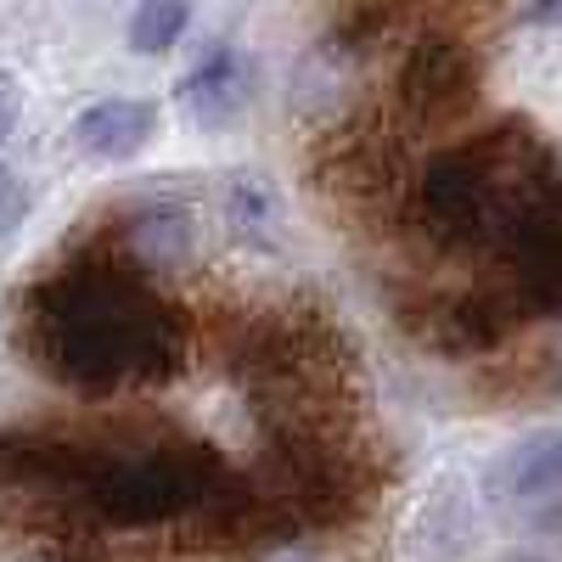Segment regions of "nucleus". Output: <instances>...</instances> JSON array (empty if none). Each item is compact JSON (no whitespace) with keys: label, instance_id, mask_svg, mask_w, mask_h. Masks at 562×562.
Returning a JSON list of instances; mask_svg holds the SVG:
<instances>
[{"label":"nucleus","instance_id":"nucleus-1","mask_svg":"<svg viewBox=\"0 0 562 562\" xmlns=\"http://www.w3.org/2000/svg\"><path fill=\"white\" fill-rule=\"evenodd\" d=\"M12 338L68 394L113 400L186 366V310L153 288L124 243H85L18 293Z\"/></svg>","mask_w":562,"mask_h":562},{"label":"nucleus","instance_id":"nucleus-2","mask_svg":"<svg viewBox=\"0 0 562 562\" xmlns=\"http://www.w3.org/2000/svg\"><path fill=\"white\" fill-rule=\"evenodd\" d=\"M231 473L209 439H192L175 422L124 416L79 434L74 512L108 529H158L198 512Z\"/></svg>","mask_w":562,"mask_h":562},{"label":"nucleus","instance_id":"nucleus-3","mask_svg":"<svg viewBox=\"0 0 562 562\" xmlns=\"http://www.w3.org/2000/svg\"><path fill=\"white\" fill-rule=\"evenodd\" d=\"M243 394L270 428L288 422H344L349 383H355V355L326 310L288 304L243 326L237 355H231Z\"/></svg>","mask_w":562,"mask_h":562},{"label":"nucleus","instance_id":"nucleus-4","mask_svg":"<svg viewBox=\"0 0 562 562\" xmlns=\"http://www.w3.org/2000/svg\"><path fill=\"white\" fill-rule=\"evenodd\" d=\"M529 147L535 130L524 119L490 124L456 147H439L405 186V225L416 231V243H428L434 254H490L512 175Z\"/></svg>","mask_w":562,"mask_h":562},{"label":"nucleus","instance_id":"nucleus-5","mask_svg":"<svg viewBox=\"0 0 562 562\" xmlns=\"http://www.w3.org/2000/svg\"><path fill=\"white\" fill-rule=\"evenodd\" d=\"M259 484L276 495V506L299 529H349L371 506V490H378L366 456L344 434V422H288V428H270Z\"/></svg>","mask_w":562,"mask_h":562},{"label":"nucleus","instance_id":"nucleus-6","mask_svg":"<svg viewBox=\"0 0 562 562\" xmlns=\"http://www.w3.org/2000/svg\"><path fill=\"white\" fill-rule=\"evenodd\" d=\"M394 315L422 349L450 360L495 355L529 321L512 288H411L394 299Z\"/></svg>","mask_w":562,"mask_h":562},{"label":"nucleus","instance_id":"nucleus-7","mask_svg":"<svg viewBox=\"0 0 562 562\" xmlns=\"http://www.w3.org/2000/svg\"><path fill=\"white\" fill-rule=\"evenodd\" d=\"M479 85H484L479 52L461 34L434 29L405 52V63L394 74V108L411 130H450L456 119L473 113Z\"/></svg>","mask_w":562,"mask_h":562},{"label":"nucleus","instance_id":"nucleus-8","mask_svg":"<svg viewBox=\"0 0 562 562\" xmlns=\"http://www.w3.org/2000/svg\"><path fill=\"white\" fill-rule=\"evenodd\" d=\"M153 135H158V102H140V97H108L74 119V147L108 164L135 158Z\"/></svg>","mask_w":562,"mask_h":562},{"label":"nucleus","instance_id":"nucleus-9","mask_svg":"<svg viewBox=\"0 0 562 562\" xmlns=\"http://www.w3.org/2000/svg\"><path fill=\"white\" fill-rule=\"evenodd\" d=\"M495 490L506 501H546L562 490V428L529 434L524 445H512L495 467Z\"/></svg>","mask_w":562,"mask_h":562},{"label":"nucleus","instance_id":"nucleus-10","mask_svg":"<svg viewBox=\"0 0 562 562\" xmlns=\"http://www.w3.org/2000/svg\"><path fill=\"white\" fill-rule=\"evenodd\" d=\"M243 97H248V68H243L237 52H214L198 74H186V79H180V102H186V113H192L198 124H209V130L237 113Z\"/></svg>","mask_w":562,"mask_h":562},{"label":"nucleus","instance_id":"nucleus-11","mask_svg":"<svg viewBox=\"0 0 562 562\" xmlns=\"http://www.w3.org/2000/svg\"><path fill=\"white\" fill-rule=\"evenodd\" d=\"M186 237H192V220H186V209L180 203H164V198H153V203H140V209H130V220H124V248L147 265V270H158V265H169V259H180L186 254Z\"/></svg>","mask_w":562,"mask_h":562},{"label":"nucleus","instance_id":"nucleus-12","mask_svg":"<svg viewBox=\"0 0 562 562\" xmlns=\"http://www.w3.org/2000/svg\"><path fill=\"white\" fill-rule=\"evenodd\" d=\"M186 23H192V0H140L135 18H130V52H169V45L186 34Z\"/></svg>","mask_w":562,"mask_h":562},{"label":"nucleus","instance_id":"nucleus-13","mask_svg":"<svg viewBox=\"0 0 562 562\" xmlns=\"http://www.w3.org/2000/svg\"><path fill=\"white\" fill-rule=\"evenodd\" d=\"M23 220H29V186L18 169H0V248L18 237Z\"/></svg>","mask_w":562,"mask_h":562},{"label":"nucleus","instance_id":"nucleus-14","mask_svg":"<svg viewBox=\"0 0 562 562\" xmlns=\"http://www.w3.org/2000/svg\"><path fill=\"white\" fill-rule=\"evenodd\" d=\"M18 119H23V85H18V74L0 68V147L18 135Z\"/></svg>","mask_w":562,"mask_h":562},{"label":"nucleus","instance_id":"nucleus-15","mask_svg":"<svg viewBox=\"0 0 562 562\" xmlns=\"http://www.w3.org/2000/svg\"><path fill=\"white\" fill-rule=\"evenodd\" d=\"M524 23H529V29H562V0H529Z\"/></svg>","mask_w":562,"mask_h":562},{"label":"nucleus","instance_id":"nucleus-16","mask_svg":"<svg viewBox=\"0 0 562 562\" xmlns=\"http://www.w3.org/2000/svg\"><path fill=\"white\" fill-rule=\"evenodd\" d=\"M512 562H540V557H512Z\"/></svg>","mask_w":562,"mask_h":562}]
</instances>
